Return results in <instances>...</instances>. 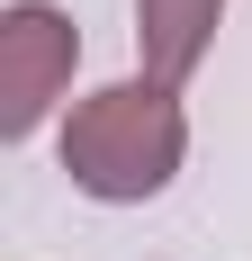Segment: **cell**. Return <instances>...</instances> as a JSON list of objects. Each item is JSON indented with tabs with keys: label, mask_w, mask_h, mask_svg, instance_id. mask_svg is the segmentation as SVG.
I'll return each mask as SVG.
<instances>
[{
	"label": "cell",
	"mask_w": 252,
	"mask_h": 261,
	"mask_svg": "<svg viewBox=\"0 0 252 261\" xmlns=\"http://www.w3.org/2000/svg\"><path fill=\"white\" fill-rule=\"evenodd\" d=\"M63 180L81 198H99V207H144L162 189L180 180V162H189V108H180L171 81H108L90 99H72L63 117Z\"/></svg>",
	"instance_id": "6da1fadb"
},
{
	"label": "cell",
	"mask_w": 252,
	"mask_h": 261,
	"mask_svg": "<svg viewBox=\"0 0 252 261\" xmlns=\"http://www.w3.org/2000/svg\"><path fill=\"white\" fill-rule=\"evenodd\" d=\"M216 18H225V0H135V54H144L153 81H189L216 45Z\"/></svg>",
	"instance_id": "3957f363"
},
{
	"label": "cell",
	"mask_w": 252,
	"mask_h": 261,
	"mask_svg": "<svg viewBox=\"0 0 252 261\" xmlns=\"http://www.w3.org/2000/svg\"><path fill=\"white\" fill-rule=\"evenodd\" d=\"M81 63V27L54 9V0H9L0 9V135L27 144L45 126V108L72 90Z\"/></svg>",
	"instance_id": "7a4b0ae2"
}]
</instances>
